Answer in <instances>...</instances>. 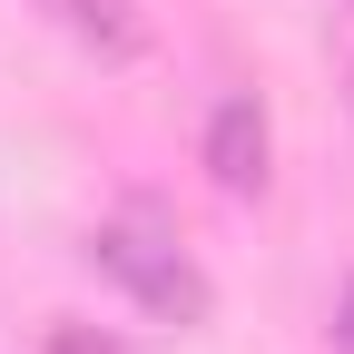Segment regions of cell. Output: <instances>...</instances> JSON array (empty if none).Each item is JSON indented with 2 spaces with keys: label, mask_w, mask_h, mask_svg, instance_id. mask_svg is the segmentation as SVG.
<instances>
[{
  "label": "cell",
  "mask_w": 354,
  "mask_h": 354,
  "mask_svg": "<svg viewBox=\"0 0 354 354\" xmlns=\"http://www.w3.org/2000/svg\"><path fill=\"white\" fill-rule=\"evenodd\" d=\"M79 256H88V276H109V286L138 305V315H158V325H207V315H216L207 266L177 246V227H167V216H148V207L99 216Z\"/></svg>",
  "instance_id": "obj_1"
},
{
  "label": "cell",
  "mask_w": 354,
  "mask_h": 354,
  "mask_svg": "<svg viewBox=\"0 0 354 354\" xmlns=\"http://www.w3.org/2000/svg\"><path fill=\"white\" fill-rule=\"evenodd\" d=\"M325 335H335V354H354V276L335 286V315H325Z\"/></svg>",
  "instance_id": "obj_5"
},
{
  "label": "cell",
  "mask_w": 354,
  "mask_h": 354,
  "mask_svg": "<svg viewBox=\"0 0 354 354\" xmlns=\"http://www.w3.org/2000/svg\"><path fill=\"white\" fill-rule=\"evenodd\" d=\"M30 10L50 20V30H69L79 50H99L109 69H128V59L148 50V10H138V0H30Z\"/></svg>",
  "instance_id": "obj_3"
},
{
  "label": "cell",
  "mask_w": 354,
  "mask_h": 354,
  "mask_svg": "<svg viewBox=\"0 0 354 354\" xmlns=\"http://www.w3.org/2000/svg\"><path fill=\"white\" fill-rule=\"evenodd\" d=\"M39 354H128V344H118V335H99V325H59Z\"/></svg>",
  "instance_id": "obj_4"
},
{
  "label": "cell",
  "mask_w": 354,
  "mask_h": 354,
  "mask_svg": "<svg viewBox=\"0 0 354 354\" xmlns=\"http://www.w3.org/2000/svg\"><path fill=\"white\" fill-rule=\"evenodd\" d=\"M197 158H207V177L227 197H266V177H276V128H266V109L246 99H216L207 109V138H197Z\"/></svg>",
  "instance_id": "obj_2"
}]
</instances>
